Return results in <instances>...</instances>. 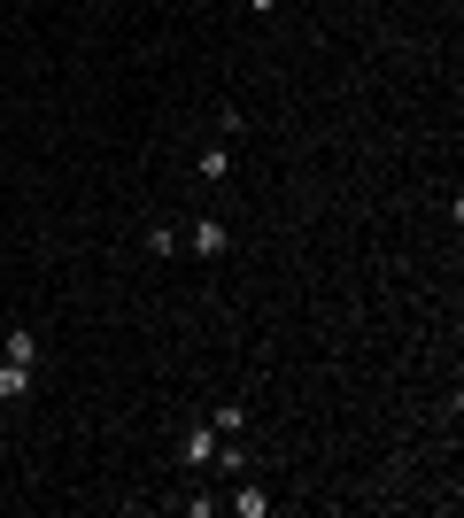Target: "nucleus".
I'll use <instances>...</instances> for the list:
<instances>
[{"instance_id": "obj_1", "label": "nucleus", "mask_w": 464, "mask_h": 518, "mask_svg": "<svg viewBox=\"0 0 464 518\" xmlns=\"http://www.w3.org/2000/svg\"><path fill=\"white\" fill-rule=\"evenodd\" d=\"M186 248H194V256H225V248H232V225H225V217H202V225H194V232H186Z\"/></svg>"}, {"instance_id": "obj_2", "label": "nucleus", "mask_w": 464, "mask_h": 518, "mask_svg": "<svg viewBox=\"0 0 464 518\" xmlns=\"http://www.w3.org/2000/svg\"><path fill=\"white\" fill-rule=\"evenodd\" d=\"M16 395H31V364H8L0 356V403H16Z\"/></svg>"}, {"instance_id": "obj_3", "label": "nucleus", "mask_w": 464, "mask_h": 518, "mask_svg": "<svg viewBox=\"0 0 464 518\" xmlns=\"http://www.w3.org/2000/svg\"><path fill=\"white\" fill-rule=\"evenodd\" d=\"M0 356H8V364H39V333H24V325H16V333L0 341Z\"/></svg>"}, {"instance_id": "obj_4", "label": "nucleus", "mask_w": 464, "mask_h": 518, "mask_svg": "<svg viewBox=\"0 0 464 518\" xmlns=\"http://www.w3.org/2000/svg\"><path fill=\"white\" fill-rule=\"evenodd\" d=\"M186 464H217V426H194V433H186Z\"/></svg>"}, {"instance_id": "obj_5", "label": "nucleus", "mask_w": 464, "mask_h": 518, "mask_svg": "<svg viewBox=\"0 0 464 518\" xmlns=\"http://www.w3.org/2000/svg\"><path fill=\"white\" fill-rule=\"evenodd\" d=\"M147 256H178V225H147Z\"/></svg>"}, {"instance_id": "obj_6", "label": "nucleus", "mask_w": 464, "mask_h": 518, "mask_svg": "<svg viewBox=\"0 0 464 518\" xmlns=\"http://www.w3.org/2000/svg\"><path fill=\"white\" fill-rule=\"evenodd\" d=\"M232 511H240V518H263V511H271V495H263V488H240V495H232Z\"/></svg>"}, {"instance_id": "obj_7", "label": "nucleus", "mask_w": 464, "mask_h": 518, "mask_svg": "<svg viewBox=\"0 0 464 518\" xmlns=\"http://www.w3.org/2000/svg\"><path fill=\"white\" fill-rule=\"evenodd\" d=\"M209 426H217V433H240V426H248V403H217V418H209Z\"/></svg>"}, {"instance_id": "obj_8", "label": "nucleus", "mask_w": 464, "mask_h": 518, "mask_svg": "<svg viewBox=\"0 0 464 518\" xmlns=\"http://www.w3.org/2000/svg\"><path fill=\"white\" fill-rule=\"evenodd\" d=\"M202 178H232V155H225V147H202Z\"/></svg>"}, {"instance_id": "obj_9", "label": "nucleus", "mask_w": 464, "mask_h": 518, "mask_svg": "<svg viewBox=\"0 0 464 518\" xmlns=\"http://www.w3.org/2000/svg\"><path fill=\"white\" fill-rule=\"evenodd\" d=\"M248 8H256V16H271V8H279V0H248Z\"/></svg>"}]
</instances>
